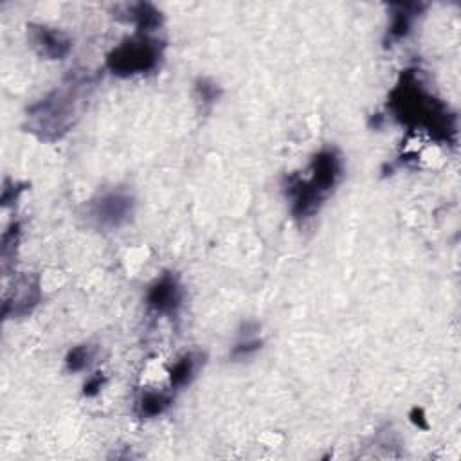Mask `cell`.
<instances>
[{"mask_svg": "<svg viewBox=\"0 0 461 461\" xmlns=\"http://www.w3.org/2000/svg\"><path fill=\"white\" fill-rule=\"evenodd\" d=\"M203 366V353L200 351H185L167 369V380L171 389H184L187 387L198 375Z\"/></svg>", "mask_w": 461, "mask_h": 461, "instance_id": "11", "label": "cell"}, {"mask_svg": "<svg viewBox=\"0 0 461 461\" xmlns=\"http://www.w3.org/2000/svg\"><path fill=\"white\" fill-rule=\"evenodd\" d=\"M104 384H106V376H104L103 373H94V375H90V376L85 380V384H83V396H86V398L97 396V394L101 393V389L104 387Z\"/></svg>", "mask_w": 461, "mask_h": 461, "instance_id": "17", "label": "cell"}, {"mask_svg": "<svg viewBox=\"0 0 461 461\" xmlns=\"http://www.w3.org/2000/svg\"><path fill=\"white\" fill-rule=\"evenodd\" d=\"M115 18L131 23L133 32L155 34L162 27V13L149 2H131L115 7Z\"/></svg>", "mask_w": 461, "mask_h": 461, "instance_id": "10", "label": "cell"}, {"mask_svg": "<svg viewBox=\"0 0 461 461\" xmlns=\"http://www.w3.org/2000/svg\"><path fill=\"white\" fill-rule=\"evenodd\" d=\"M164 43L155 34L133 32L117 43L104 58V67L117 77L144 76L160 65Z\"/></svg>", "mask_w": 461, "mask_h": 461, "instance_id": "4", "label": "cell"}, {"mask_svg": "<svg viewBox=\"0 0 461 461\" xmlns=\"http://www.w3.org/2000/svg\"><path fill=\"white\" fill-rule=\"evenodd\" d=\"M92 358H94V353L88 344L72 346L65 355V369L68 373H83L85 369H88Z\"/></svg>", "mask_w": 461, "mask_h": 461, "instance_id": "15", "label": "cell"}, {"mask_svg": "<svg viewBox=\"0 0 461 461\" xmlns=\"http://www.w3.org/2000/svg\"><path fill=\"white\" fill-rule=\"evenodd\" d=\"M425 7H427L425 4H418V2L391 4L389 5V23H387V31H385V45H394V43L405 40L412 32L414 25Z\"/></svg>", "mask_w": 461, "mask_h": 461, "instance_id": "9", "label": "cell"}, {"mask_svg": "<svg viewBox=\"0 0 461 461\" xmlns=\"http://www.w3.org/2000/svg\"><path fill=\"white\" fill-rule=\"evenodd\" d=\"M409 418L411 421L418 427V429H429V421H427V416L423 412L421 407H414L411 412H409Z\"/></svg>", "mask_w": 461, "mask_h": 461, "instance_id": "19", "label": "cell"}, {"mask_svg": "<svg viewBox=\"0 0 461 461\" xmlns=\"http://www.w3.org/2000/svg\"><path fill=\"white\" fill-rule=\"evenodd\" d=\"M41 301V283L34 274H22L13 279V286L4 294L2 312L5 319H20L32 313Z\"/></svg>", "mask_w": 461, "mask_h": 461, "instance_id": "7", "label": "cell"}, {"mask_svg": "<svg viewBox=\"0 0 461 461\" xmlns=\"http://www.w3.org/2000/svg\"><path fill=\"white\" fill-rule=\"evenodd\" d=\"M92 90L94 77L88 70H70L58 86L27 108L25 130L45 142L59 140L83 117Z\"/></svg>", "mask_w": 461, "mask_h": 461, "instance_id": "2", "label": "cell"}, {"mask_svg": "<svg viewBox=\"0 0 461 461\" xmlns=\"http://www.w3.org/2000/svg\"><path fill=\"white\" fill-rule=\"evenodd\" d=\"M173 403V389H144L135 400L139 418L151 420L162 416Z\"/></svg>", "mask_w": 461, "mask_h": 461, "instance_id": "12", "label": "cell"}, {"mask_svg": "<svg viewBox=\"0 0 461 461\" xmlns=\"http://www.w3.org/2000/svg\"><path fill=\"white\" fill-rule=\"evenodd\" d=\"M27 41L31 49L45 59H65L72 50V38L58 27L47 23H29Z\"/></svg>", "mask_w": 461, "mask_h": 461, "instance_id": "8", "label": "cell"}, {"mask_svg": "<svg viewBox=\"0 0 461 461\" xmlns=\"http://www.w3.org/2000/svg\"><path fill=\"white\" fill-rule=\"evenodd\" d=\"M20 234H22V227L20 221H11L5 230L2 232L0 238V258H2V268L7 270L9 261L14 259L16 256V249L20 243Z\"/></svg>", "mask_w": 461, "mask_h": 461, "instance_id": "14", "label": "cell"}, {"mask_svg": "<svg viewBox=\"0 0 461 461\" xmlns=\"http://www.w3.org/2000/svg\"><path fill=\"white\" fill-rule=\"evenodd\" d=\"M193 92L196 101L202 104V108L212 106L221 95V88L211 77H198L193 85Z\"/></svg>", "mask_w": 461, "mask_h": 461, "instance_id": "16", "label": "cell"}, {"mask_svg": "<svg viewBox=\"0 0 461 461\" xmlns=\"http://www.w3.org/2000/svg\"><path fill=\"white\" fill-rule=\"evenodd\" d=\"M135 212V198L126 187L101 191L86 202V220L103 230H115L126 225Z\"/></svg>", "mask_w": 461, "mask_h": 461, "instance_id": "5", "label": "cell"}, {"mask_svg": "<svg viewBox=\"0 0 461 461\" xmlns=\"http://www.w3.org/2000/svg\"><path fill=\"white\" fill-rule=\"evenodd\" d=\"M342 173L340 153L335 148H322L312 157L306 175H286L283 189L294 220L299 223L312 220L339 185Z\"/></svg>", "mask_w": 461, "mask_h": 461, "instance_id": "3", "label": "cell"}, {"mask_svg": "<svg viewBox=\"0 0 461 461\" xmlns=\"http://www.w3.org/2000/svg\"><path fill=\"white\" fill-rule=\"evenodd\" d=\"M22 191H23V185H22V184H14V182L5 180V182H4V187H2V205L7 207L11 202L18 200V196H20Z\"/></svg>", "mask_w": 461, "mask_h": 461, "instance_id": "18", "label": "cell"}, {"mask_svg": "<svg viewBox=\"0 0 461 461\" xmlns=\"http://www.w3.org/2000/svg\"><path fill=\"white\" fill-rule=\"evenodd\" d=\"M387 110L400 126L421 131L438 144H456V115L445 101L427 88L418 68L402 70L389 92Z\"/></svg>", "mask_w": 461, "mask_h": 461, "instance_id": "1", "label": "cell"}, {"mask_svg": "<svg viewBox=\"0 0 461 461\" xmlns=\"http://www.w3.org/2000/svg\"><path fill=\"white\" fill-rule=\"evenodd\" d=\"M259 330H261V326L254 321L243 322L238 331V339L234 340V344L229 351V357L236 362H241V360L252 358L258 351H261L265 340L259 335Z\"/></svg>", "mask_w": 461, "mask_h": 461, "instance_id": "13", "label": "cell"}, {"mask_svg": "<svg viewBox=\"0 0 461 461\" xmlns=\"http://www.w3.org/2000/svg\"><path fill=\"white\" fill-rule=\"evenodd\" d=\"M144 303L148 312L160 317H173L184 303V286L175 272H162L148 286Z\"/></svg>", "mask_w": 461, "mask_h": 461, "instance_id": "6", "label": "cell"}]
</instances>
